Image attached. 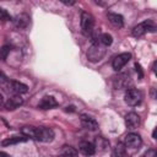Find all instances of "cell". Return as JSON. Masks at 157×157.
<instances>
[{
  "label": "cell",
  "instance_id": "cell-1",
  "mask_svg": "<svg viewBox=\"0 0 157 157\" xmlns=\"http://www.w3.org/2000/svg\"><path fill=\"white\" fill-rule=\"evenodd\" d=\"M104 54H105V47L101 44L99 42H93L92 45L87 50V58L92 63L99 61L104 56Z\"/></svg>",
  "mask_w": 157,
  "mask_h": 157
},
{
  "label": "cell",
  "instance_id": "cell-2",
  "mask_svg": "<svg viewBox=\"0 0 157 157\" xmlns=\"http://www.w3.org/2000/svg\"><path fill=\"white\" fill-rule=\"evenodd\" d=\"M81 29H82V33L85 36H90L93 31V26H94V18L93 16L90 13V12H86V11H82L81 13Z\"/></svg>",
  "mask_w": 157,
  "mask_h": 157
},
{
  "label": "cell",
  "instance_id": "cell-3",
  "mask_svg": "<svg viewBox=\"0 0 157 157\" xmlns=\"http://www.w3.org/2000/svg\"><path fill=\"white\" fill-rule=\"evenodd\" d=\"M124 99H125V103H126L128 105H130V107H136V105H139V104L141 103V101H142V94H141V92H140L139 90L131 87V88L126 90L125 96H124Z\"/></svg>",
  "mask_w": 157,
  "mask_h": 157
},
{
  "label": "cell",
  "instance_id": "cell-4",
  "mask_svg": "<svg viewBox=\"0 0 157 157\" xmlns=\"http://www.w3.org/2000/svg\"><path fill=\"white\" fill-rule=\"evenodd\" d=\"M33 139L39 141V142H50L54 139V131H53V129L45 128V126L36 128Z\"/></svg>",
  "mask_w": 157,
  "mask_h": 157
},
{
  "label": "cell",
  "instance_id": "cell-5",
  "mask_svg": "<svg viewBox=\"0 0 157 157\" xmlns=\"http://www.w3.org/2000/svg\"><path fill=\"white\" fill-rule=\"evenodd\" d=\"M155 31H156V27L153 26V23H152L150 20H147V21H145V22H142V23L136 25V26L132 28V36H134L135 38H140V37H142L146 32H155Z\"/></svg>",
  "mask_w": 157,
  "mask_h": 157
},
{
  "label": "cell",
  "instance_id": "cell-6",
  "mask_svg": "<svg viewBox=\"0 0 157 157\" xmlns=\"http://www.w3.org/2000/svg\"><path fill=\"white\" fill-rule=\"evenodd\" d=\"M114 87L117 90H129L131 88V80L128 74H121L114 78Z\"/></svg>",
  "mask_w": 157,
  "mask_h": 157
},
{
  "label": "cell",
  "instance_id": "cell-7",
  "mask_svg": "<svg viewBox=\"0 0 157 157\" xmlns=\"http://www.w3.org/2000/svg\"><path fill=\"white\" fill-rule=\"evenodd\" d=\"M131 59V54L130 53H121L119 55H117L113 61H112V66L115 71H119L123 66H125V64H128V61Z\"/></svg>",
  "mask_w": 157,
  "mask_h": 157
},
{
  "label": "cell",
  "instance_id": "cell-8",
  "mask_svg": "<svg viewBox=\"0 0 157 157\" xmlns=\"http://www.w3.org/2000/svg\"><path fill=\"white\" fill-rule=\"evenodd\" d=\"M124 144L126 147H131V148H139L142 144V140H141V136L136 132H130L125 136V140H124Z\"/></svg>",
  "mask_w": 157,
  "mask_h": 157
},
{
  "label": "cell",
  "instance_id": "cell-9",
  "mask_svg": "<svg viewBox=\"0 0 157 157\" xmlns=\"http://www.w3.org/2000/svg\"><path fill=\"white\" fill-rule=\"evenodd\" d=\"M7 87H9V91H11V92H13L15 94H18V96L22 94V93H27V91H28L27 85H25L20 81H16V80L9 81Z\"/></svg>",
  "mask_w": 157,
  "mask_h": 157
},
{
  "label": "cell",
  "instance_id": "cell-10",
  "mask_svg": "<svg viewBox=\"0 0 157 157\" xmlns=\"http://www.w3.org/2000/svg\"><path fill=\"white\" fill-rule=\"evenodd\" d=\"M80 120H81V124L85 129L87 130H91V131H94L98 129V123L96 121L94 118L90 117V115H86V114H82L80 117Z\"/></svg>",
  "mask_w": 157,
  "mask_h": 157
},
{
  "label": "cell",
  "instance_id": "cell-11",
  "mask_svg": "<svg viewBox=\"0 0 157 157\" xmlns=\"http://www.w3.org/2000/svg\"><path fill=\"white\" fill-rule=\"evenodd\" d=\"M125 124L129 129H136L139 125H140V117L139 114L134 113V112H130L125 115Z\"/></svg>",
  "mask_w": 157,
  "mask_h": 157
},
{
  "label": "cell",
  "instance_id": "cell-12",
  "mask_svg": "<svg viewBox=\"0 0 157 157\" xmlns=\"http://www.w3.org/2000/svg\"><path fill=\"white\" fill-rule=\"evenodd\" d=\"M78 150L82 155L85 156H93L96 153V147L92 142H88V141H81L78 144Z\"/></svg>",
  "mask_w": 157,
  "mask_h": 157
},
{
  "label": "cell",
  "instance_id": "cell-13",
  "mask_svg": "<svg viewBox=\"0 0 157 157\" xmlns=\"http://www.w3.org/2000/svg\"><path fill=\"white\" fill-rule=\"evenodd\" d=\"M23 103V99L18 96V94H15V96H12V97H10L6 102H5V108L7 109V110H15L16 108H18L21 104Z\"/></svg>",
  "mask_w": 157,
  "mask_h": 157
},
{
  "label": "cell",
  "instance_id": "cell-14",
  "mask_svg": "<svg viewBox=\"0 0 157 157\" xmlns=\"http://www.w3.org/2000/svg\"><path fill=\"white\" fill-rule=\"evenodd\" d=\"M58 107V102L55 101V98L53 96H45L42 98V101L38 104V108L40 109H52Z\"/></svg>",
  "mask_w": 157,
  "mask_h": 157
},
{
  "label": "cell",
  "instance_id": "cell-15",
  "mask_svg": "<svg viewBox=\"0 0 157 157\" xmlns=\"http://www.w3.org/2000/svg\"><path fill=\"white\" fill-rule=\"evenodd\" d=\"M28 23H29V17L26 13H20L13 18V25H15L16 28L23 29L28 26Z\"/></svg>",
  "mask_w": 157,
  "mask_h": 157
},
{
  "label": "cell",
  "instance_id": "cell-16",
  "mask_svg": "<svg viewBox=\"0 0 157 157\" xmlns=\"http://www.w3.org/2000/svg\"><path fill=\"white\" fill-rule=\"evenodd\" d=\"M107 17H108L109 22H110L114 27L121 28V27L124 26V18H123L121 15L115 13V12H108V13H107Z\"/></svg>",
  "mask_w": 157,
  "mask_h": 157
},
{
  "label": "cell",
  "instance_id": "cell-17",
  "mask_svg": "<svg viewBox=\"0 0 157 157\" xmlns=\"http://www.w3.org/2000/svg\"><path fill=\"white\" fill-rule=\"evenodd\" d=\"M29 137L27 136H12V137H9V139H5L2 140L1 145L5 147V146H10V145H16V144H20V142H26Z\"/></svg>",
  "mask_w": 157,
  "mask_h": 157
},
{
  "label": "cell",
  "instance_id": "cell-18",
  "mask_svg": "<svg viewBox=\"0 0 157 157\" xmlns=\"http://www.w3.org/2000/svg\"><path fill=\"white\" fill-rule=\"evenodd\" d=\"M126 156V146L123 142H118L113 150V157H125Z\"/></svg>",
  "mask_w": 157,
  "mask_h": 157
},
{
  "label": "cell",
  "instance_id": "cell-19",
  "mask_svg": "<svg viewBox=\"0 0 157 157\" xmlns=\"http://www.w3.org/2000/svg\"><path fill=\"white\" fill-rule=\"evenodd\" d=\"M78 152L76 148H74L72 146H69V145H65L63 146L61 148V156L63 157H77Z\"/></svg>",
  "mask_w": 157,
  "mask_h": 157
},
{
  "label": "cell",
  "instance_id": "cell-20",
  "mask_svg": "<svg viewBox=\"0 0 157 157\" xmlns=\"http://www.w3.org/2000/svg\"><path fill=\"white\" fill-rule=\"evenodd\" d=\"M94 147H96V150H98V151H104L107 147H108V141L104 139V137H102V136H97L96 139H94Z\"/></svg>",
  "mask_w": 157,
  "mask_h": 157
},
{
  "label": "cell",
  "instance_id": "cell-21",
  "mask_svg": "<svg viewBox=\"0 0 157 157\" xmlns=\"http://www.w3.org/2000/svg\"><path fill=\"white\" fill-rule=\"evenodd\" d=\"M99 43L103 44L104 47H108L113 43V37L109 33H102L101 37H99Z\"/></svg>",
  "mask_w": 157,
  "mask_h": 157
},
{
  "label": "cell",
  "instance_id": "cell-22",
  "mask_svg": "<svg viewBox=\"0 0 157 157\" xmlns=\"http://www.w3.org/2000/svg\"><path fill=\"white\" fill-rule=\"evenodd\" d=\"M11 50H12V47H11L10 44L2 45V48L0 49V55H1V60H2V61H5V60L7 59V56H9L10 53H11Z\"/></svg>",
  "mask_w": 157,
  "mask_h": 157
},
{
  "label": "cell",
  "instance_id": "cell-23",
  "mask_svg": "<svg viewBox=\"0 0 157 157\" xmlns=\"http://www.w3.org/2000/svg\"><path fill=\"white\" fill-rule=\"evenodd\" d=\"M34 131H36V128L34 126H23L22 129H21V132L25 135V136H27V137H34Z\"/></svg>",
  "mask_w": 157,
  "mask_h": 157
},
{
  "label": "cell",
  "instance_id": "cell-24",
  "mask_svg": "<svg viewBox=\"0 0 157 157\" xmlns=\"http://www.w3.org/2000/svg\"><path fill=\"white\" fill-rule=\"evenodd\" d=\"M0 20H1L2 22L11 20V16H10V13H9V12H7L5 9H0Z\"/></svg>",
  "mask_w": 157,
  "mask_h": 157
},
{
  "label": "cell",
  "instance_id": "cell-25",
  "mask_svg": "<svg viewBox=\"0 0 157 157\" xmlns=\"http://www.w3.org/2000/svg\"><path fill=\"white\" fill-rule=\"evenodd\" d=\"M156 155H157V151H155V150H147L141 157H156Z\"/></svg>",
  "mask_w": 157,
  "mask_h": 157
},
{
  "label": "cell",
  "instance_id": "cell-26",
  "mask_svg": "<svg viewBox=\"0 0 157 157\" xmlns=\"http://www.w3.org/2000/svg\"><path fill=\"white\" fill-rule=\"evenodd\" d=\"M135 69H136V72L139 74V78H142L144 77V72H142V69H141V65L139 63L135 64Z\"/></svg>",
  "mask_w": 157,
  "mask_h": 157
},
{
  "label": "cell",
  "instance_id": "cell-27",
  "mask_svg": "<svg viewBox=\"0 0 157 157\" xmlns=\"http://www.w3.org/2000/svg\"><path fill=\"white\" fill-rule=\"evenodd\" d=\"M76 109H75V107L74 105H67L66 108H65V112H70V113H74Z\"/></svg>",
  "mask_w": 157,
  "mask_h": 157
},
{
  "label": "cell",
  "instance_id": "cell-28",
  "mask_svg": "<svg viewBox=\"0 0 157 157\" xmlns=\"http://www.w3.org/2000/svg\"><path fill=\"white\" fill-rule=\"evenodd\" d=\"M61 2H63V4H65V5H67V6H69V5H74V4H75V1H66V0H61Z\"/></svg>",
  "mask_w": 157,
  "mask_h": 157
},
{
  "label": "cell",
  "instance_id": "cell-29",
  "mask_svg": "<svg viewBox=\"0 0 157 157\" xmlns=\"http://www.w3.org/2000/svg\"><path fill=\"white\" fill-rule=\"evenodd\" d=\"M0 157H10L7 153H5V152H0Z\"/></svg>",
  "mask_w": 157,
  "mask_h": 157
},
{
  "label": "cell",
  "instance_id": "cell-30",
  "mask_svg": "<svg viewBox=\"0 0 157 157\" xmlns=\"http://www.w3.org/2000/svg\"><path fill=\"white\" fill-rule=\"evenodd\" d=\"M153 137L155 139H157V128L155 129V131H153Z\"/></svg>",
  "mask_w": 157,
  "mask_h": 157
},
{
  "label": "cell",
  "instance_id": "cell-31",
  "mask_svg": "<svg viewBox=\"0 0 157 157\" xmlns=\"http://www.w3.org/2000/svg\"><path fill=\"white\" fill-rule=\"evenodd\" d=\"M155 65H157V61H156V63H155Z\"/></svg>",
  "mask_w": 157,
  "mask_h": 157
},
{
  "label": "cell",
  "instance_id": "cell-32",
  "mask_svg": "<svg viewBox=\"0 0 157 157\" xmlns=\"http://www.w3.org/2000/svg\"><path fill=\"white\" fill-rule=\"evenodd\" d=\"M156 76H157V71H156Z\"/></svg>",
  "mask_w": 157,
  "mask_h": 157
}]
</instances>
